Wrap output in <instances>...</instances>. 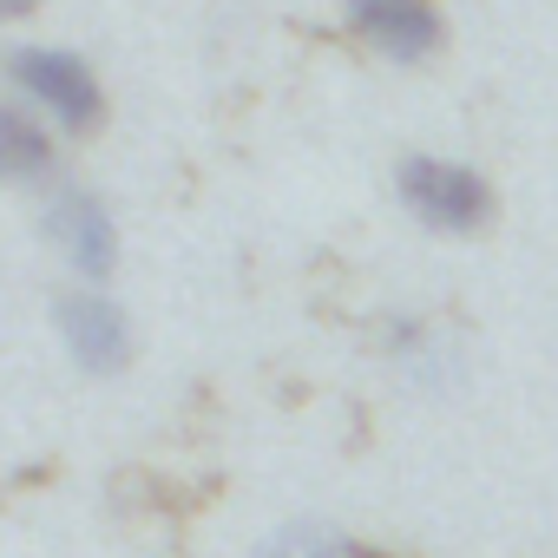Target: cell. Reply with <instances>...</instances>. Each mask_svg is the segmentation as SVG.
Returning a JSON list of instances; mask_svg holds the SVG:
<instances>
[{"mask_svg":"<svg viewBox=\"0 0 558 558\" xmlns=\"http://www.w3.org/2000/svg\"><path fill=\"white\" fill-rule=\"evenodd\" d=\"M40 230L53 243V256L80 276L86 290H99L106 276L119 269V217L99 191L86 184H53L47 204H40Z\"/></svg>","mask_w":558,"mask_h":558,"instance_id":"obj_4","label":"cell"},{"mask_svg":"<svg viewBox=\"0 0 558 558\" xmlns=\"http://www.w3.org/2000/svg\"><path fill=\"white\" fill-rule=\"evenodd\" d=\"M8 80H14V93H21V106H34L53 132H66V138H86V132H99V119H106V86H99V73L80 60V53H66V47H14L8 53Z\"/></svg>","mask_w":558,"mask_h":558,"instance_id":"obj_2","label":"cell"},{"mask_svg":"<svg viewBox=\"0 0 558 558\" xmlns=\"http://www.w3.org/2000/svg\"><path fill=\"white\" fill-rule=\"evenodd\" d=\"M395 197L427 236H480L493 223V184L486 171L440 158V151H408L395 165Z\"/></svg>","mask_w":558,"mask_h":558,"instance_id":"obj_1","label":"cell"},{"mask_svg":"<svg viewBox=\"0 0 558 558\" xmlns=\"http://www.w3.org/2000/svg\"><path fill=\"white\" fill-rule=\"evenodd\" d=\"M53 329H60V349L73 355V368L80 375H125L132 368V316H125V303L119 296H106V290H66L60 303H53Z\"/></svg>","mask_w":558,"mask_h":558,"instance_id":"obj_5","label":"cell"},{"mask_svg":"<svg viewBox=\"0 0 558 558\" xmlns=\"http://www.w3.org/2000/svg\"><path fill=\"white\" fill-rule=\"evenodd\" d=\"M342 14L362 34V47H375L395 66H421L427 53H440V8L434 0H342Z\"/></svg>","mask_w":558,"mask_h":558,"instance_id":"obj_6","label":"cell"},{"mask_svg":"<svg viewBox=\"0 0 558 558\" xmlns=\"http://www.w3.org/2000/svg\"><path fill=\"white\" fill-rule=\"evenodd\" d=\"M60 165V145L47 132V119L21 99H0V184H47Z\"/></svg>","mask_w":558,"mask_h":558,"instance_id":"obj_7","label":"cell"},{"mask_svg":"<svg viewBox=\"0 0 558 558\" xmlns=\"http://www.w3.org/2000/svg\"><path fill=\"white\" fill-rule=\"evenodd\" d=\"M375 355L395 368V381L421 401H447L466 388V342L421 310H388L375 323Z\"/></svg>","mask_w":558,"mask_h":558,"instance_id":"obj_3","label":"cell"},{"mask_svg":"<svg viewBox=\"0 0 558 558\" xmlns=\"http://www.w3.org/2000/svg\"><path fill=\"white\" fill-rule=\"evenodd\" d=\"M250 558H355V545L329 519H290V525H276Z\"/></svg>","mask_w":558,"mask_h":558,"instance_id":"obj_8","label":"cell"},{"mask_svg":"<svg viewBox=\"0 0 558 558\" xmlns=\"http://www.w3.org/2000/svg\"><path fill=\"white\" fill-rule=\"evenodd\" d=\"M40 8V0H0V21H27Z\"/></svg>","mask_w":558,"mask_h":558,"instance_id":"obj_9","label":"cell"},{"mask_svg":"<svg viewBox=\"0 0 558 558\" xmlns=\"http://www.w3.org/2000/svg\"><path fill=\"white\" fill-rule=\"evenodd\" d=\"M355 558H395V551H355Z\"/></svg>","mask_w":558,"mask_h":558,"instance_id":"obj_10","label":"cell"}]
</instances>
